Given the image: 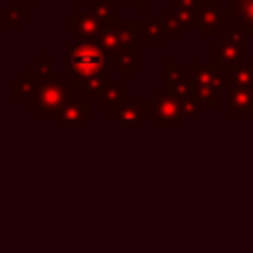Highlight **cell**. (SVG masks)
I'll list each match as a JSON object with an SVG mask.
<instances>
[{
  "label": "cell",
  "instance_id": "obj_1",
  "mask_svg": "<svg viewBox=\"0 0 253 253\" xmlns=\"http://www.w3.org/2000/svg\"><path fill=\"white\" fill-rule=\"evenodd\" d=\"M75 89L69 79H49L40 81L34 93L28 97V107L38 113L40 119L55 115L65 103L75 97Z\"/></svg>",
  "mask_w": 253,
  "mask_h": 253
},
{
  "label": "cell",
  "instance_id": "obj_2",
  "mask_svg": "<svg viewBox=\"0 0 253 253\" xmlns=\"http://www.w3.org/2000/svg\"><path fill=\"white\" fill-rule=\"evenodd\" d=\"M65 63L73 75H93L109 69V59L97 40H77L65 49Z\"/></svg>",
  "mask_w": 253,
  "mask_h": 253
},
{
  "label": "cell",
  "instance_id": "obj_3",
  "mask_svg": "<svg viewBox=\"0 0 253 253\" xmlns=\"http://www.w3.org/2000/svg\"><path fill=\"white\" fill-rule=\"evenodd\" d=\"M192 83H194V93L204 105V109L213 111L219 107V93L225 89V73L213 67L211 63H192L190 71Z\"/></svg>",
  "mask_w": 253,
  "mask_h": 253
},
{
  "label": "cell",
  "instance_id": "obj_4",
  "mask_svg": "<svg viewBox=\"0 0 253 253\" xmlns=\"http://www.w3.org/2000/svg\"><path fill=\"white\" fill-rule=\"evenodd\" d=\"M229 16L215 0H198L192 8V30H198L202 38H217L225 30Z\"/></svg>",
  "mask_w": 253,
  "mask_h": 253
},
{
  "label": "cell",
  "instance_id": "obj_5",
  "mask_svg": "<svg viewBox=\"0 0 253 253\" xmlns=\"http://www.w3.org/2000/svg\"><path fill=\"white\" fill-rule=\"evenodd\" d=\"M208 63L227 73L229 69L245 63V45L243 42H233L225 36H217V43L208 49Z\"/></svg>",
  "mask_w": 253,
  "mask_h": 253
},
{
  "label": "cell",
  "instance_id": "obj_6",
  "mask_svg": "<svg viewBox=\"0 0 253 253\" xmlns=\"http://www.w3.org/2000/svg\"><path fill=\"white\" fill-rule=\"evenodd\" d=\"M154 126L158 128H180L184 125L180 101L168 93V91H156L154 93V115H152Z\"/></svg>",
  "mask_w": 253,
  "mask_h": 253
},
{
  "label": "cell",
  "instance_id": "obj_7",
  "mask_svg": "<svg viewBox=\"0 0 253 253\" xmlns=\"http://www.w3.org/2000/svg\"><path fill=\"white\" fill-rule=\"evenodd\" d=\"M91 117H93V101H89L81 95H75L69 103H65L55 113V126L57 128L81 126Z\"/></svg>",
  "mask_w": 253,
  "mask_h": 253
},
{
  "label": "cell",
  "instance_id": "obj_8",
  "mask_svg": "<svg viewBox=\"0 0 253 253\" xmlns=\"http://www.w3.org/2000/svg\"><path fill=\"white\" fill-rule=\"evenodd\" d=\"M152 115H154V99L126 101L121 109L109 113V117L115 119L123 128H132L142 119H152Z\"/></svg>",
  "mask_w": 253,
  "mask_h": 253
},
{
  "label": "cell",
  "instance_id": "obj_9",
  "mask_svg": "<svg viewBox=\"0 0 253 253\" xmlns=\"http://www.w3.org/2000/svg\"><path fill=\"white\" fill-rule=\"evenodd\" d=\"M63 26L75 34V40H97L103 28L101 20L93 14V10H75L71 18L63 22Z\"/></svg>",
  "mask_w": 253,
  "mask_h": 253
},
{
  "label": "cell",
  "instance_id": "obj_10",
  "mask_svg": "<svg viewBox=\"0 0 253 253\" xmlns=\"http://www.w3.org/2000/svg\"><path fill=\"white\" fill-rule=\"evenodd\" d=\"M227 119H253V89L227 87Z\"/></svg>",
  "mask_w": 253,
  "mask_h": 253
},
{
  "label": "cell",
  "instance_id": "obj_11",
  "mask_svg": "<svg viewBox=\"0 0 253 253\" xmlns=\"http://www.w3.org/2000/svg\"><path fill=\"white\" fill-rule=\"evenodd\" d=\"M162 89L172 93L174 97H182L186 93H192L194 91L192 75L188 71H184L180 65L166 63L162 67Z\"/></svg>",
  "mask_w": 253,
  "mask_h": 253
},
{
  "label": "cell",
  "instance_id": "obj_12",
  "mask_svg": "<svg viewBox=\"0 0 253 253\" xmlns=\"http://www.w3.org/2000/svg\"><path fill=\"white\" fill-rule=\"evenodd\" d=\"M225 12L245 40L253 38V0H225Z\"/></svg>",
  "mask_w": 253,
  "mask_h": 253
},
{
  "label": "cell",
  "instance_id": "obj_13",
  "mask_svg": "<svg viewBox=\"0 0 253 253\" xmlns=\"http://www.w3.org/2000/svg\"><path fill=\"white\" fill-rule=\"evenodd\" d=\"M111 81V71L105 69L101 73H93V75H73L71 85L75 89L77 95L89 99V101H99L101 91L105 89V85Z\"/></svg>",
  "mask_w": 253,
  "mask_h": 253
},
{
  "label": "cell",
  "instance_id": "obj_14",
  "mask_svg": "<svg viewBox=\"0 0 253 253\" xmlns=\"http://www.w3.org/2000/svg\"><path fill=\"white\" fill-rule=\"evenodd\" d=\"M162 26L166 36L172 38H182L188 28H192V10H182V8H170L162 12Z\"/></svg>",
  "mask_w": 253,
  "mask_h": 253
},
{
  "label": "cell",
  "instance_id": "obj_15",
  "mask_svg": "<svg viewBox=\"0 0 253 253\" xmlns=\"http://www.w3.org/2000/svg\"><path fill=\"white\" fill-rule=\"evenodd\" d=\"M128 101V83L126 81H119V83H107L105 89L99 95V103L105 111H117L121 109L125 103Z\"/></svg>",
  "mask_w": 253,
  "mask_h": 253
},
{
  "label": "cell",
  "instance_id": "obj_16",
  "mask_svg": "<svg viewBox=\"0 0 253 253\" xmlns=\"http://www.w3.org/2000/svg\"><path fill=\"white\" fill-rule=\"evenodd\" d=\"M138 34L148 47H162L166 40V32L160 18H140L138 20Z\"/></svg>",
  "mask_w": 253,
  "mask_h": 253
},
{
  "label": "cell",
  "instance_id": "obj_17",
  "mask_svg": "<svg viewBox=\"0 0 253 253\" xmlns=\"http://www.w3.org/2000/svg\"><path fill=\"white\" fill-rule=\"evenodd\" d=\"M38 79H36V75L28 69V71H24L16 81H12L10 83V99L12 101H20V99H24V97H30L32 93H34V89L38 87Z\"/></svg>",
  "mask_w": 253,
  "mask_h": 253
},
{
  "label": "cell",
  "instance_id": "obj_18",
  "mask_svg": "<svg viewBox=\"0 0 253 253\" xmlns=\"http://www.w3.org/2000/svg\"><path fill=\"white\" fill-rule=\"evenodd\" d=\"M93 14L101 20V24H111L121 18V2L119 0H93L91 2Z\"/></svg>",
  "mask_w": 253,
  "mask_h": 253
},
{
  "label": "cell",
  "instance_id": "obj_19",
  "mask_svg": "<svg viewBox=\"0 0 253 253\" xmlns=\"http://www.w3.org/2000/svg\"><path fill=\"white\" fill-rule=\"evenodd\" d=\"M28 69L36 75V79H38V81L67 79V71H65V69H63V71H55V67L49 63V59H47V55H45V53H40V55H38V61H36V63H32Z\"/></svg>",
  "mask_w": 253,
  "mask_h": 253
},
{
  "label": "cell",
  "instance_id": "obj_20",
  "mask_svg": "<svg viewBox=\"0 0 253 253\" xmlns=\"http://www.w3.org/2000/svg\"><path fill=\"white\" fill-rule=\"evenodd\" d=\"M138 40H140L138 20H130V18L123 20V18H119V43H117V47H136Z\"/></svg>",
  "mask_w": 253,
  "mask_h": 253
},
{
  "label": "cell",
  "instance_id": "obj_21",
  "mask_svg": "<svg viewBox=\"0 0 253 253\" xmlns=\"http://www.w3.org/2000/svg\"><path fill=\"white\" fill-rule=\"evenodd\" d=\"M225 87H249L253 89V65L241 63L225 73Z\"/></svg>",
  "mask_w": 253,
  "mask_h": 253
},
{
  "label": "cell",
  "instance_id": "obj_22",
  "mask_svg": "<svg viewBox=\"0 0 253 253\" xmlns=\"http://www.w3.org/2000/svg\"><path fill=\"white\" fill-rule=\"evenodd\" d=\"M28 18H30V10H26L20 0H12V4L6 8V14L2 18V28L4 30H18Z\"/></svg>",
  "mask_w": 253,
  "mask_h": 253
},
{
  "label": "cell",
  "instance_id": "obj_23",
  "mask_svg": "<svg viewBox=\"0 0 253 253\" xmlns=\"http://www.w3.org/2000/svg\"><path fill=\"white\" fill-rule=\"evenodd\" d=\"M176 99L180 101V109H182V117H184V119H198V117L206 111L194 91H192V93H186V95H182V97H176Z\"/></svg>",
  "mask_w": 253,
  "mask_h": 253
},
{
  "label": "cell",
  "instance_id": "obj_24",
  "mask_svg": "<svg viewBox=\"0 0 253 253\" xmlns=\"http://www.w3.org/2000/svg\"><path fill=\"white\" fill-rule=\"evenodd\" d=\"M113 65H117L119 73H123V75H134L138 71V55H136V49H130V51L119 55Z\"/></svg>",
  "mask_w": 253,
  "mask_h": 253
},
{
  "label": "cell",
  "instance_id": "obj_25",
  "mask_svg": "<svg viewBox=\"0 0 253 253\" xmlns=\"http://www.w3.org/2000/svg\"><path fill=\"white\" fill-rule=\"evenodd\" d=\"M223 32H225V38H229V40H233V42H243V40H245V38L241 36V32H239L235 26H233V28L225 26V30H223Z\"/></svg>",
  "mask_w": 253,
  "mask_h": 253
},
{
  "label": "cell",
  "instance_id": "obj_26",
  "mask_svg": "<svg viewBox=\"0 0 253 253\" xmlns=\"http://www.w3.org/2000/svg\"><path fill=\"white\" fill-rule=\"evenodd\" d=\"M198 0H172V8H182V10H192Z\"/></svg>",
  "mask_w": 253,
  "mask_h": 253
},
{
  "label": "cell",
  "instance_id": "obj_27",
  "mask_svg": "<svg viewBox=\"0 0 253 253\" xmlns=\"http://www.w3.org/2000/svg\"><path fill=\"white\" fill-rule=\"evenodd\" d=\"M119 2H134V4H136V8H138V12H144L150 0H119Z\"/></svg>",
  "mask_w": 253,
  "mask_h": 253
},
{
  "label": "cell",
  "instance_id": "obj_28",
  "mask_svg": "<svg viewBox=\"0 0 253 253\" xmlns=\"http://www.w3.org/2000/svg\"><path fill=\"white\" fill-rule=\"evenodd\" d=\"M75 2H93V0H75Z\"/></svg>",
  "mask_w": 253,
  "mask_h": 253
},
{
  "label": "cell",
  "instance_id": "obj_29",
  "mask_svg": "<svg viewBox=\"0 0 253 253\" xmlns=\"http://www.w3.org/2000/svg\"><path fill=\"white\" fill-rule=\"evenodd\" d=\"M20 2H22V4H24V2H34V0H20Z\"/></svg>",
  "mask_w": 253,
  "mask_h": 253
}]
</instances>
